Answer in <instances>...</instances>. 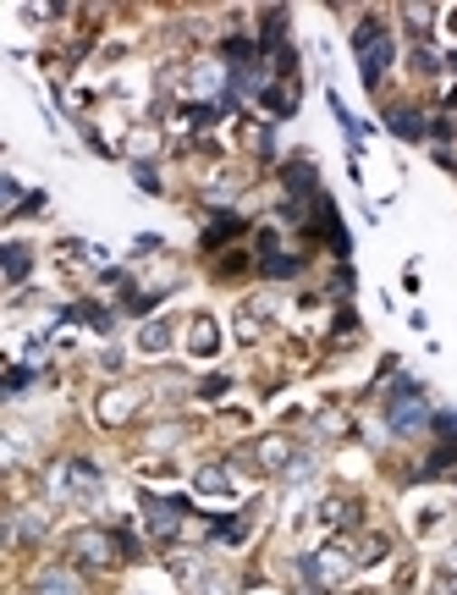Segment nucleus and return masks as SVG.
<instances>
[{
  "label": "nucleus",
  "instance_id": "423d86ee",
  "mask_svg": "<svg viewBox=\"0 0 457 595\" xmlns=\"http://www.w3.org/2000/svg\"><path fill=\"white\" fill-rule=\"evenodd\" d=\"M144 523H149V535L155 541H176V529H182V507L166 502V496H144Z\"/></svg>",
  "mask_w": 457,
  "mask_h": 595
},
{
  "label": "nucleus",
  "instance_id": "4be33fe9",
  "mask_svg": "<svg viewBox=\"0 0 457 595\" xmlns=\"http://www.w3.org/2000/svg\"><path fill=\"white\" fill-rule=\"evenodd\" d=\"M452 590H457V584H452Z\"/></svg>",
  "mask_w": 457,
  "mask_h": 595
},
{
  "label": "nucleus",
  "instance_id": "1a4fd4ad",
  "mask_svg": "<svg viewBox=\"0 0 457 595\" xmlns=\"http://www.w3.org/2000/svg\"><path fill=\"white\" fill-rule=\"evenodd\" d=\"M39 595H83V584H78L72 568H44L39 573Z\"/></svg>",
  "mask_w": 457,
  "mask_h": 595
},
{
  "label": "nucleus",
  "instance_id": "20e7f679",
  "mask_svg": "<svg viewBox=\"0 0 457 595\" xmlns=\"http://www.w3.org/2000/svg\"><path fill=\"white\" fill-rule=\"evenodd\" d=\"M50 491H55V496H78V502H94V496H100V469H94V463H67V469H55Z\"/></svg>",
  "mask_w": 457,
  "mask_h": 595
},
{
  "label": "nucleus",
  "instance_id": "4468645a",
  "mask_svg": "<svg viewBox=\"0 0 457 595\" xmlns=\"http://www.w3.org/2000/svg\"><path fill=\"white\" fill-rule=\"evenodd\" d=\"M187 348H193V353H215V325H210V320H193Z\"/></svg>",
  "mask_w": 457,
  "mask_h": 595
},
{
  "label": "nucleus",
  "instance_id": "f3484780",
  "mask_svg": "<svg viewBox=\"0 0 457 595\" xmlns=\"http://www.w3.org/2000/svg\"><path fill=\"white\" fill-rule=\"evenodd\" d=\"M215 535H221V541H243V535H248V518H226Z\"/></svg>",
  "mask_w": 457,
  "mask_h": 595
},
{
  "label": "nucleus",
  "instance_id": "9d476101",
  "mask_svg": "<svg viewBox=\"0 0 457 595\" xmlns=\"http://www.w3.org/2000/svg\"><path fill=\"white\" fill-rule=\"evenodd\" d=\"M193 485H199L205 496H226V491H232V469H221V463H205V469L193 475Z\"/></svg>",
  "mask_w": 457,
  "mask_h": 595
},
{
  "label": "nucleus",
  "instance_id": "ddd939ff",
  "mask_svg": "<svg viewBox=\"0 0 457 595\" xmlns=\"http://www.w3.org/2000/svg\"><path fill=\"white\" fill-rule=\"evenodd\" d=\"M23 276H28V248H23V243H12V248H6V282H12V287H23Z\"/></svg>",
  "mask_w": 457,
  "mask_h": 595
},
{
  "label": "nucleus",
  "instance_id": "39448f33",
  "mask_svg": "<svg viewBox=\"0 0 457 595\" xmlns=\"http://www.w3.org/2000/svg\"><path fill=\"white\" fill-rule=\"evenodd\" d=\"M116 546H127V535H105V529H83V535H72L78 562H94V568H110Z\"/></svg>",
  "mask_w": 457,
  "mask_h": 595
},
{
  "label": "nucleus",
  "instance_id": "aec40b11",
  "mask_svg": "<svg viewBox=\"0 0 457 595\" xmlns=\"http://www.w3.org/2000/svg\"><path fill=\"white\" fill-rule=\"evenodd\" d=\"M232 232H237V216H226V221H215V226H210V243H221V237H232Z\"/></svg>",
  "mask_w": 457,
  "mask_h": 595
},
{
  "label": "nucleus",
  "instance_id": "6ab92c4d",
  "mask_svg": "<svg viewBox=\"0 0 457 595\" xmlns=\"http://www.w3.org/2000/svg\"><path fill=\"white\" fill-rule=\"evenodd\" d=\"M358 557H364V562H380V557H386V541H380V535H369V541H364V552H358Z\"/></svg>",
  "mask_w": 457,
  "mask_h": 595
},
{
  "label": "nucleus",
  "instance_id": "dca6fc26",
  "mask_svg": "<svg viewBox=\"0 0 457 595\" xmlns=\"http://www.w3.org/2000/svg\"><path fill=\"white\" fill-rule=\"evenodd\" d=\"M287 187H292V193H309V187H314V166H309V160H292V166H287Z\"/></svg>",
  "mask_w": 457,
  "mask_h": 595
},
{
  "label": "nucleus",
  "instance_id": "2eb2a0df",
  "mask_svg": "<svg viewBox=\"0 0 457 595\" xmlns=\"http://www.w3.org/2000/svg\"><path fill=\"white\" fill-rule=\"evenodd\" d=\"M319 518H325V523H331V529H342V523H353V502H342V496H331V502H325V507H319Z\"/></svg>",
  "mask_w": 457,
  "mask_h": 595
},
{
  "label": "nucleus",
  "instance_id": "0eeeda50",
  "mask_svg": "<svg viewBox=\"0 0 457 595\" xmlns=\"http://www.w3.org/2000/svg\"><path fill=\"white\" fill-rule=\"evenodd\" d=\"M265 110H271V116H276V121H281V116H292V110H298V72H292V78H281V83H276V89H265Z\"/></svg>",
  "mask_w": 457,
  "mask_h": 595
},
{
  "label": "nucleus",
  "instance_id": "f8f14e48",
  "mask_svg": "<svg viewBox=\"0 0 457 595\" xmlns=\"http://www.w3.org/2000/svg\"><path fill=\"white\" fill-rule=\"evenodd\" d=\"M391 132H397V139H424L430 121H424L419 110H391Z\"/></svg>",
  "mask_w": 457,
  "mask_h": 595
},
{
  "label": "nucleus",
  "instance_id": "a211bd4d",
  "mask_svg": "<svg viewBox=\"0 0 457 595\" xmlns=\"http://www.w3.org/2000/svg\"><path fill=\"white\" fill-rule=\"evenodd\" d=\"M144 348H149V353L166 348V325H144Z\"/></svg>",
  "mask_w": 457,
  "mask_h": 595
},
{
  "label": "nucleus",
  "instance_id": "9b49d317",
  "mask_svg": "<svg viewBox=\"0 0 457 595\" xmlns=\"http://www.w3.org/2000/svg\"><path fill=\"white\" fill-rule=\"evenodd\" d=\"M253 457H259V469H287V463H292V446H287L281 436H271V441L253 446Z\"/></svg>",
  "mask_w": 457,
  "mask_h": 595
},
{
  "label": "nucleus",
  "instance_id": "412c9836",
  "mask_svg": "<svg viewBox=\"0 0 457 595\" xmlns=\"http://www.w3.org/2000/svg\"><path fill=\"white\" fill-rule=\"evenodd\" d=\"M446 568H457V546H452V552H446Z\"/></svg>",
  "mask_w": 457,
  "mask_h": 595
},
{
  "label": "nucleus",
  "instance_id": "f03ea898",
  "mask_svg": "<svg viewBox=\"0 0 457 595\" xmlns=\"http://www.w3.org/2000/svg\"><path fill=\"white\" fill-rule=\"evenodd\" d=\"M353 50H358V78L375 89L386 78V66H391V34H386V23H358L353 28Z\"/></svg>",
  "mask_w": 457,
  "mask_h": 595
},
{
  "label": "nucleus",
  "instance_id": "7ed1b4c3",
  "mask_svg": "<svg viewBox=\"0 0 457 595\" xmlns=\"http://www.w3.org/2000/svg\"><path fill=\"white\" fill-rule=\"evenodd\" d=\"M353 573V552L348 546H325V552H314V557H303V579H309V590H337L342 579Z\"/></svg>",
  "mask_w": 457,
  "mask_h": 595
},
{
  "label": "nucleus",
  "instance_id": "f257e3e1",
  "mask_svg": "<svg viewBox=\"0 0 457 595\" xmlns=\"http://www.w3.org/2000/svg\"><path fill=\"white\" fill-rule=\"evenodd\" d=\"M386 425L397 430V436H414V430H424L430 425V397H424V386L419 380H397L391 386V403H386Z\"/></svg>",
  "mask_w": 457,
  "mask_h": 595
},
{
  "label": "nucleus",
  "instance_id": "6e6552de",
  "mask_svg": "<svg viewBox=\"0 0 457 595\" xmlns=\"http://www.w3.org/2000/svg\"><path fill=\"white\" fill-rule=\"evenodd\" d=\"M133 403H138V397L127 391V386H116V391H105V397H100V419H105V425H121L127 414H133Z\"/></svg>",
  "mask_w": 457,
  "mask_h": 595
}]
</instances>
